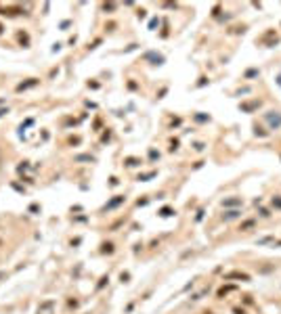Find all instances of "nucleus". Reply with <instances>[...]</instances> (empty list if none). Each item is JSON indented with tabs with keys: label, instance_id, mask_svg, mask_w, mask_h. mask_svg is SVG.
<instances>
[{
	"label": "nucleus",
	"instance_id": "obj_1",
	"mask_svg": "<svg viewBox=\"0 0 281 314\" xmlns=\"http://www.w3.org/2000/svg\"><path fill=\"white\" fill-rule=\"evenodd\" d=\"M264 117H267V122L271 124V128H273V130H275V128H279V126H281V115H279V113H275V111H271V113H267Z\"/></svg>",
	"mask_w": 281,
	"mask_h": 314
},
{
	"label": "nucleus",
	"instance_id": "obj_2",
	"mask_svg": "<svg viewBox=\"0 0 281 314\" xmlns=\"http://www.w3.org/2000/svg\"><path fill=\"white\" fill-rule=\"evenodd\" d=\"M225 278H241V281H250V274H245V272H229Z\"/></svg>",
	"mask_w": 281,
	"mask_h": 314
},
{
	"label": "nucleus",
	"instance_id": "obj_3",
	"mask_svg": "<svg viewBox=\"0 0 281 314\" xmlns=\"http://www.w3.org/2000/svg\"><path fill=\"white\" fill-rule=\"evenodd\" d=\"M256 107H260V101H258V103H248V105H241V109H243V111H252V109H256Z\"/></svg>",
	"mask_w": 281,
	"mask_h": 314
},
{
	"label": "nucleus",
	"instance_id": "obj_4",
	"mask_svg": "<svg viewBox=\"0 0 281 314\" xmlns=\"http://www.w3.org/2000/svg\"><path fill=\"white\" fill-rule=\"evenodd\" d=\"M124 199H126V197H115V199H113V201H111V203L107 205V210H111V207H115V205H120V203H122Z\"/></svg>",
	"mask_w": 281,
	"mask_h": 314
},
{
	"label": "nucleus",
	"instance_id": "obj_5",
	"mask_svg": "<svg viewBox=\"0 0 281 314\" xmlns=\"http://www.w3.org/2000/svg\"><path fill=\"white\" fill-rule=\"evenodd\" d=\"M237 216H239V212H237V210H231V212H227V214H225V218H227V220H233V218H237Z\"/></svg>",
	"mask_w": 281,
	"mask_h": 314
},
{
	"label": "nucleus",
	"instance_id": "obj_6",
	"mask_svg": "<svg viewBox=\"0 0 281 314\" xmlns=\"http://www.w3.org/2000/svg\"><path fill=\"white\" fill-rule=\"evenodd\" d=\"M241 203V199H229V201H223V205L227 207V205H239Z\"/></svg>",
	"mask_w": 281,
	"mask_h": 314
},
{
	"label": "nucleus",
	"instance_id": "obj_7",
	"mask_svg": "<svg viewBox=\"0 0 281 314\" xmlns=\"http://www.w3.org/2000/svg\"><path fill=\"white\" fill-rule=\"evenodd\" d=\"M252 226H254V220H248V222L241 224V230H248V228H252Z\"/></svg>",
	"mask_w": 281,
	"mask_h": 314
},
{
	"label": "nucleus",
	"instance_id": "obj_8",
	"mask_svg": "<svg viewBox=\"0 0 281 314\" xmlns=\"http://www.w3.org/2000/svg\"><path fill=\"white\" fill-rule=\"evenodd\" d=\"M231 289H233V287H223V289H220V291H218V295H220V297H223V295H225V293H229V291H231Z\"/></svg>",
	"mask_w": 281,
	"mask_h": 314
},
{
	"label": "nucleus",
	"instance_id": "obj_9",
	"mask_svg": "<svg viewBox=\"0 0 281 314\" xmlns=\"http://www.w3.org/2000/svg\"><path fill=\"white\" fill-rule=\"evenodd\" d=\"M273 205H275V207H279V210H281V199H279V197H277V199H273Z\"/></svg>",
	"mask_w": 281,
	"mask_h": 314
},
{
	"label": "nucleus",
	"instance_id": "obj_10",
	"mask_svg": "<svg viewBox=\"0 0 281 314\" xmlns=\"http://www.w3.org/2000/svg\"><path fill=\"white\" fill-rule=\"evenodd\" d=\"M256 73H258V71H256V69H250V71H248V73H245V76H248V78H252V76H256Z\"/></svg>",
	"mask_w": 281,
	"mask_h": 314
},
{
	"label": "nucleus",
	"instance_id": "obj_11",
	"mask_svg": "<svg viewBox=\"0 0 281 314\" xmlns=\"http://www.w3.org/2000/svg\"><path fill=\"white\" fill-rule=\"evenodd\" d=\"M195 120H197V122H206L208 117H206V115H195Z\"/></svg>",
	"mask_w": 281,
	"mask_h": 314
},
{
	"label": "nucleus",
	"instance_id": "obj_12",
	"mask_svg": "<svg viewBox=\"0 0 281 314\" xmlns=\"http://www.w3.org/2000/svg\"><path fill=\"white\" fill-rule=\"evenodd\" d=\"M279 86H281V76H279Z\"/></svg>",
	"mask_w": 281,
	"mask_h": 314
}]
</instances>
